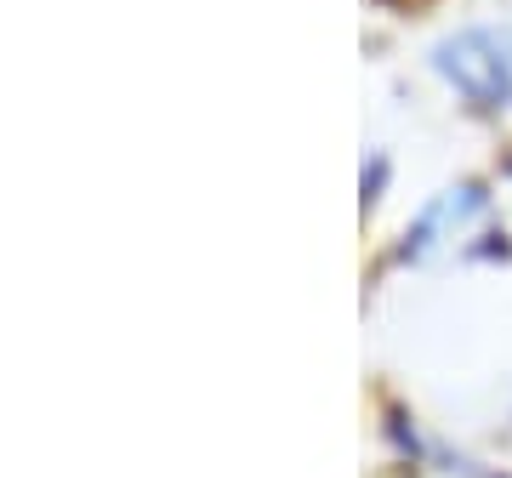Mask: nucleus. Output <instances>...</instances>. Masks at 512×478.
Listing matches in <instances>:
<instances>
[{"label": "nucleus", "mask_w": 512, "mask_h": 478, "mask_svg": "<svg viewBox=\"0 0 512 478\" xmlns=\"http://www.w3.org/2000/svg\"><path fill=\"white\" fill-rule=\"evenodd\" d=\"M439 74L473 109H512V35L507 29H461L439 46Z\"/></svg>", "instance_id": "f257e3e1"}]
</instances>
